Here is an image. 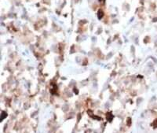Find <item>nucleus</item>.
Returning a JSON list of instances; mask_svg holds the SVG:
<instances>
[]
</instances>
